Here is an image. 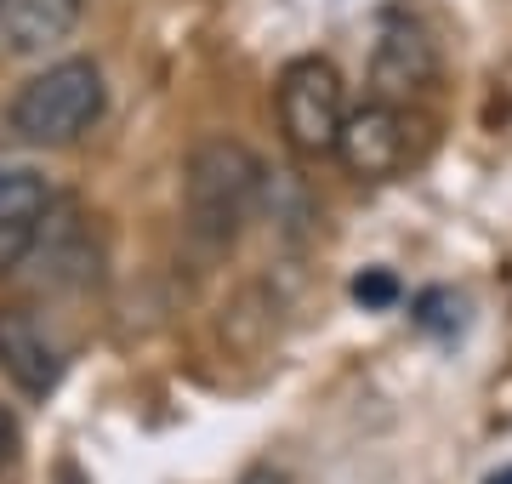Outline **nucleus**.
Listing matches in <instances>:
<instances>
[{"label":"nucleus","instance_id":"nucleus-1","mask_svg":"<svg viewBox=\"0 0 512 484\" xmlns=\"http://www.w3.org/2000/svg\"><path fill=\"white\" fill-rule=\"evenodd\" d=\"M262 160L234 137H205L183 166V217L205 245H234L239 228L262 211Z\"/></svg>","mask_w":512,"mask_h":484},{"label":"nucleus","instance_id":"nucleus-2","mask_svg":"<svg viewBox=\"0 0 512 484\" xmlns=\"http://www.w3.org/2000/svg\"><path fill=\"white\" fill-rule=\"evenodd\" d=\"M109 86L92 57H57L40 75H29L6 109V126L29 149H69L103 120Z\"/></svg>","mask_w":512,"mask_h":484},{"label":"nucleus","instance_id":"nucleus-3","mask_svg":"<svg viewBox=\"0 0 512 484\" xmlns=\"http://www.w3.org/2000/svg\"><path fill=\"white\" fill-rule=\"evenodd\" d=\"M274 103H279V131L302 160L336 154V137L348 126V86H342L330 57H291L279 69Z\"/></svg>","mask_w":512,"mask_h":484},{"label":"nucleus","instance_id":"nucleus-4","mask_svg":"<svg viewBox=\"0 0 512 484\" xmlns=\"http://www.w3.org/2000/svg\"><path fill=\"white\" fill-rule=\"evenodd\" d=\"M439 80V46L410 12H387L376 23V46H370V97L387 109L416 103L427 86Z\"/></svg>","mask_w":512,"mask_h":484},{"label":"nucleus","instance_id":"nucleus-5","mask_svg":"<svg viewBox=\"0 0 512 484\" xmlns=\"http://www.w3.org/2000/svg\"><path fill=\"white\" fill-rule=\"evenodd\" d=\"M336 160L348 166V177L359 183H387L399 177L404 160H410V131H404V109H387V103H359L348 109V126L336 137Z\"/></svg>","mask_w":512,"mask_h":484},{"label":"nucleus","instance_id":"nucleus-6","mask_svg":"<svg viewBox=\"0 0 512 484\" xmlns=\"http://www.w3.org/2000/svg\"><path fill=\"white\" fill-rule=\"evenodd\" d=\"M0 371L35 399H46L63 376V348L29 308H0Z\"/></svg>","mask_w":512,"mask_h":484},{"label":"nucleus","instance_id":"nucleus-7","mask_svg":"<svg viewBox=\"0 0 512 484\" xmlns=\"http://www.w3.org/2000/svg\"><path fill=\"white\" fill-rule=\"evenodd\" d=\"M92 0H6L0 12V40L12 57H46L63 40H74V29L86 23Z\"/></svg>","mask_w":512,"mask_h":484},{"label":"nucleus","instance_id":"nucleus-8","mask_svg":"<svg viewBox=\"0 0 512 484\" xmlns=\"http://www.w3.org/2000/svg\"><path fill=\"white\" fill-rule=\"evenodd\" d=\"M57 205V194L46 188V177L23 166H0V268H18L35 245V228L46 223V211Z\"/></svg>","mask_w":512,"mask_h":484},{"label":"nucleus","instance_id":"nucleus-9","mask_svg":"<svg viewBox=\"0 0 512 484\" xmlns=\"http://www.w3.org/2000/svg\"><path fill=\"white\" fill-rule=\"evenodd\" d=\"M23 262H40V274L52 285H86L97 274V251L86 240V217L74 205H52L46 223L35 228V245Z\"/></svg>","mask_w":512,"mask_h":484},{"label":"nucleus","instance_id":"nucleus-10","mask_svg":"<svg viewBox=\"0 0 512 484\" xmlns=\"http://www.w3.org/2000/svg\"><path fill=\"white\" fill-rule=\"evenodd\" d=\"M416 325H421V331H456V325H461V302L456 297H450V291H427V297H421L416 302Z\"/></svg>","mask_w":512,"mask_h":484},{"label":"nucleus","instance_id":"nucleus-11","mask_svg":"<svg viewBox=\"0 0 512 484\" xmlns=\"http://www.w3.org/2000/svg\"><path fill=\"white\" fill-rule=\"evenodd\" d=\"M353 302H365V308H393V302H399V280H393L387 268H365V274L353 280Z\"/></svg>","mask_w":512,"mask_h":484},{"label":"nucleus","instance_id":"nucleus-12","mask_svg":"<svg viewBox=\"0 0 512 484\" xmlns=\"http://www.w3.org/2000/svg\"><path fill=\"white\" fill-rule=\"evenodd\" d=\"M18 462V422H12V410L0 405V473Z\"/></svg>","mask_w":512,"mask_h":484},{"label":"nucleus","instance_id":"nucleus-13","mask_svg":"<svg viewBox=\"0 0 512 484\" xmlns=\"http://www.w3.org/2000/svg\"><path fill=\"white\" fill-rule=\"evenodd\" d=\"M245 484H285V479H279L274 467H256V473H245Z\"/></svg>","mask_w":512,"mask_h":484},{"label":"nucleus","instance_id":"nucleus-14","mask_svg":"<svg viewBox=\"0 0 512 484\" xmlns=\"http://www.w3.org/2000/svg\"><path fill=\"white\" fill-rule=\"evenodd\" d=\"M484 484H512V467H501V473H490Z\"/></svg>","mask_w":512,"mask_h":484},{"label":"nucleus","instance_id":"nucleus-15","mask_svg":"<svg viewBox=\"0 0 512 484\" xmlns=\"http://www.w3.org/2000/svg\"><path fill=\"white\" fill-rule=\"evenodd\" d=\"M0 12H6V0H0Z\"/></svg>","mask_w":512,"mask_h":484}]
</instances>
